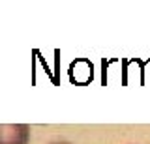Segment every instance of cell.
Returning <instances> with one entry per match:
<instances>
[{
	"label": "cell",
	"mask_w": 150,
	"mask_h": 144,
	"mask_svg": "<svg viewBox=\"0 0 150 144\" xmlns=\"http://www.w3.org/2000/svg\"><path fill=\"white\" fill-rule=\"evenodd\" d=\"M51 144H71V142H68V140H54V142H51Z\"/></svg>",
	"instance_id": "2"
},
{
	"label": "cell",
	"mask_w": 150,
	"mask_h": 144,
	"mask_svg": "<svg viewBox=\"0 0 150 144\" xmlns=\"http://www.w3.org/2000/svg\"><path fill=\"white\" fill-rule=\"evenodd\" d=\"M30 125L28 124H0V144H28Z\"/></svg>",
	"instance_id": "1"
}]
</instances>
